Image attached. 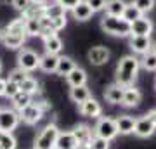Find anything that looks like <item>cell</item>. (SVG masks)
I'll list each match as a JSON object with an SVG mask.
<instances>
[{
  "label": "cell",
  "mask_w": 156,
  "mask_h": 149,
  "mask_svg": "<svg viewBox=\"0 0 156 149\" xmlns=\"http://www.w3.org/2000/svg\"><path fill=\"white\" fill-rule=\"evenodd\" d=\"M139 68H140V59H137L135 55H123L116 66V73H115L116 83L125 88L132 87L134 82L137 80Z\"/></svg>",
  "instance_id": "1"
},
{
  "label": "cell",
  "mask_w": 156,
  "mask_h": 149,
  "mask_svg": "<svg viewBox=\"0 0 156 149\" xmlns=\"http://www.w3.org/2000/svg\"><path fill=\"white\" fill-rule=\"evenodd\" d=\"M130 23L120 16H109L104 14L101 19V30L113 37H130Z\"/></svg>",
  "instance_id": "2"
},
{
  "label": "cell",
  "mask_w": 156,
  "mask_h": 149,
  "mask_svg": "<svg viewBox=\"0 0 156 149\" xmlns=\"http://www.w3.org/2000/svg\"><path fill=\"white\" fill-rule=\"evenodd\" d=\"M59 128L57 125L54 123H49L45 125L35 137V142H33V149H54L56 147V140H57V135H59Z\"/></svg>",
  "instance_id": "3"
},
{
  "label": "cell",
  "mask_w": 156,
  "mask_h": 149,
  "mask_svg": "<svg viewBox=\"0 0 156 149\" xmlns=\"http://www.w3.org/2000/svg\"><path fill=\"white\" fill-rule=\"evenodd\" d=\"M94 135L106 139V140H113V139L118 135V128H116L115 118L99 116V118H97V123H95V127H94Z\"/></svg>",
  "instance_id": "4"
},
{
  "label": "cell",
  "mask_w": 156,
  "mask_h": 149,
  "mask_svg": "<svg viewBox=\"0 0 156 149\" xmlns=\"http://www.w3.org/2000/svg\"><path fill=\"white\" fill-rule=\"evenodd\" d=\"M38 66H40V55L35 50L26 49V47L19 49V52H17V68H21L26 73H30V71L38 69Z\"/></svg>",
  "instance_id": "5"
},
{
  "label": "cell",
  "mask_w": 156,
  "mask_h": 149,
  "mask_svg": "<svg viewBox=\"0 0 156 149\" xmlns=\"http://www.w3.org/2000/svg\"><path fill=\"white\" fill-rule=\"evenodd\" d=\"M21 122L19 118V113H17L14 108H0V132H9L12 133L17 128Z\"/></svg>",
  "instance_id": "6"
},
{
  "label": "cell",
  "mask_w": 156,
  "mask_h": 149,
  "mask_svg": "<svg viewBox=\"0 0 156 149\" xmlns=\"http://www.w3.org/2000/svg\"><path fill=\"white\" fill-rule=\"evenodd\" d=\"M156 130V123L153 122V118L149 115L146 116H140L135 120V128H134V133L140 139H147L151 137Z\"/></svg>",
  "instance_id": "7"
},
{
  "label": "cell",
  "mask_w": 156,
  "mask_h": 149,
  "mask_svg": "<svg viewBox=\"0 0 156 149\" xmlns=\"http://www.w3.org/2000/svg\"><path fill=\"white\" fill-rule=\"evenodd\" d=\"M153 30H154L153 21H151L149 17L142 16L132 23V26H130V37H151Z\"/></svg>",
  "instance_id": "8"
},
{
  "label": "cell",
  "mask_w": 156,
  "mask_h": 149,
  "mask_svg": "<svg viewBox=\"0 0 156 149\" xmlns=\"http://www.w3.org/2000/svg\"><path fill=\"white\" fill-rule=\"evenodd\" d=\"M19 118H21L23 123H26V125H37V123L44 118V111L40 109L37 104H28L26 108H23L19 111Z\"/></svg>",
  "instance_id": "9"
},
{
  "label": "cell",
  "mask_w": 156,
  "mask_h": 149,
  "mask_svg": "<svg viewBox=\"0 0 156 149\" xmlns=\"http://www.w3.org/2000/svg\"><path fill=\"white\" fill-rule=\"evenodd\" d=\"M87 57H89L90 64H94V66H104V64L109 61L111 54H109V50H108L106 47H102V45H95V47H92V49L89 50Z\"/></svg>",
  "instance_id": "10"
},
{
  "label": "cell",
  "mask_w": 156,
  "mask_h": 149,
  "mask_svg": "<svg viewBox=\"0 0 156 149\" xmlns=\"http://www.w3.org/2000/svg\"><path fill=\"white\" fill-rule=\"evenodd\" d=\"M78 111H80V115L87 116V118H99L101 113H102V106H101L94 97H90V99H87L85 102L78 104Z\"/></svg>",
  "instance_id": "11"
},
{
  "label": "cell",
  "mask_w": 156,
  "mask_h": 149,
  "mask_svg": "<svg viewBox=\"0 0 156 149\" xmlns=\"http://www.w3.org/2000/svg\"><path fill=\"white\" fill-rule=\"evenodd\" d=\"M135 120H137V118H134V116H130V115H120L118 118H115L118 133H122V135H130V133H134Z\"/></svg>",
  "instance_id": "12"
},
{
  "label": "cell",
  "mask_w": 156,
  "mask_h": 149,
  "mask_svg": "<svg viewBox=\"0 0 156 149\" xmlns=\"http://www.w3.org/2000/svg\"><path fill=\"white\" fill-rule=\"evenodd\" d=\"M26 38L28 37H21V35H12V33H5L4 30H2V44H4V47H7V49L11 50H19L23 49V45H24V42H26Z\"/></svg>",
  "instance_id": "13"
},
{
  "label": "cell",
  "mask_w": 156,
  "mask_h": 149,
  "mask_svg": "<svg viewBox=\"0 0 156 149\" xmlns=\"http://www.w3.org/2000/svg\"><path fill=\"white\" fill-rule=\"evenodd\" d=\"M140 101H142V94H140L139 88H135L134 85L125 88L122 106H125V108H135V106L140 104Z\"/></svg>",
  "instance_id": "14"
},
{
  "label": "cell",
  "mask_w": 156,
  "mask_h": 149,
  "mask_svg": "<svg viewBox=\"0 0 156 149\" xmlns=\"http://www.w3.org/2000/svg\"><path fill=\"white\" fill-rule=\"evenodd\" d=\"M151 42L149 37H130V49L134 50L135 54H146V52H149L151 50Z\"/></svg>",
  "instance_id": "15"
},
{
  "label": "cell",
  "mask_w": 156,
  "mask_h": 149,
  "mask_svg": "<svg viewBox=\"0 0 156 149\" xmlns=\"http://www.w3.org/2000/svg\"><path fill=\"white\" fill-rule=\"evenodd\" d=\"M76 146H78V140L75 139L71 130H68V132H59L54 149H76Z\"/></svg>",
  "instance_id": "16"
},
{
  "label": "cell",
  "mask_w": 156,
  "mask_h": 149,
  "mask_svg": "<svg viewBox=\"0 0 156 149\" xmlns=\"http://www.w3.org/2000/svg\"><path fill=\"white\" fill-rule=\"evenodd\" d=\"M123 94H125V87H120L118 83L115 85H109L104 92V97L109 104H122L123 101Z\"/></svg>",
  "instance_id": "17"
},
{
  "label": "cell",
  "mask_w": 156,
  "mask_h": 149,
  "mask_svg": "<svg viewBox=\"0 0 156 149\" xmlns=\"http://www.w3.org/2000/svg\"><path fill=\"white\" fill-rule=\"evenodd\" d=\"M57 61H59V55L47 54V52H45L44 55H40V66H38V69H42L44 73H56Z\"/></svg>",
  "instance_id": "18"
},
{
  "label": "cell",
  "mask_w": 156,
  "mask_h": 149,
  "mask_svg": "<svg viewBox=\"0 0 156 149\" xmlns=\"http://www.w3.org/2000/svg\"><path fill=\"white\" fill-rule=\"evenodd\" d=\"M71 132L75 135V139L78 140V144H90V140L94 137V130L89 125H76Z\"/></svg>",
  "instance_id": "19"
},
{
  "label": "cell",
  "mask_w": 156,
  "mask_h": 149,
  "mask_svg": "<svg viewBox=\"0 0 156 149\" xmlns=\"http://www.w3.org/2000/svg\"><path fill=\"white\" fill-rule=\"evenodd\" d=\"M66 80H68V83H69V87H82V85H87V71H85L83 68L76 66L66 76Z\"/></svg>",
  "instance_id": "20"
},
{
  "label": "cell",
  "mask_w": 156,
  "mask_h": 149,
  "mask_svg": "<svg viewBox=\"0 0 156 149\" xmlns=\"http://www.w3.org/2000/svg\"><path fill=\"white\" fill-rule=\"evenodd\" d=\"M75 68H76V62L73 61L69 55H59L56 75H59V76H68V75L75 69Z\"/></svg>",
  "instance_id": "21"
},
{
  "label": "cell",
  "mask_w": 156,
  "mask_h": 149,
  "mask_svg": "<svg viewBox=\"0 0 156 149\" xmlns=\"http://www.w3.org/2000/svg\"><path fill=\"white\" fill-rule=\"evenodd\" d=\"M44 47L47 54H56L59 55V52L62 50V40L59 38V35H50L44 38Z\"/></svg>",
  "instance_id": "22"
},
{
  "label": "cell",
  "mask_w": 156,
  "mask_h": 149,
  "mask_svg": "<svg viewBox=\"0 0 156 149\" xmlns=\"http://www.w3.org/2000/svg\"><path fill=\"white\" fill-rule=\"evenodd\" d=\"M71 14H73V17H75L76 21H89V19L94 16L95 12L90 9V5L83 0V2H80V4H78V5L73 9Z\"/></svg>",
  "instance_id": "23"
},
{
  "label": "cell",
  "mask_w": 156,
  "mask_h": 149,
  "mask_svg": "<svg viewBox=\"0 0 156 149\" xmlns=\"http://www.w3.org/2000/svg\"><path fill=\"white\" fill-rule=\"evenodd\" d=\"M92 94H90V90L87 85H82V87H71L69 88V99L73 102H76V104H82L85 102L87 99H90Z\"/></svg>",
  "instance_id": "24"
},
{
  "label": "cell",
  "mask_w": 156,
  "mask_h": 149,
  "mask_svg": "<svg viewBox=\"0 0 156 149\" xmlns=\"http://www.w3.org/2000/svg\"><path fill=\"white\" fill-rule=\"evenodd\" d=\"M4 31H5V33H12V35H21V37H28V35H26V26H24V17L21 16V17H16V19L9 21Z\"/></svg>",
  "instance_id": "25"
},
{
  "label": "cell",
  "mask_w": 156,
  "mask_h": 149,
  "mask_svg": "<svg viewBox=\"0 0 156 149\" xmlns=\"http://www.w3.org/2000/svg\"><path fill=\"white\" fill-rule=\"evenodd\" d=\"M45 16V4L40 2H31V5L23 12L24 19H42Z\"/></svg>",
  "instance_id": "26"
},
{
  "label": "cell",
  "mask_w": 156,
  "mask_h": 149,
  "mask_svg": "<svg viewBox=\"0 0 156 149\" xmlns=\"http://www.w3.org/2000/svg\"><path fill=\"white\" fill-rule=\"evenodd\" d=\"M125 7H127V2H125V0H108L104 11H106V14H109V16H120V17H123Z\"/></svg>",
  "instance_id": "27"
},
{
  "label": "cell",
  "mask_w": 156,
  "mask_h": 149,
  "mask_svg": "<svg viewBox=\"0 0 156 149\" xmlns=\"http://www.w3.org/2000/svg\"><path fill=\"white\" fill-rule=\"evenodd\" d=\"M11 102H12V108L19 113L23 108H26L28 104L33 102V95H30V94H26V92H21V90H19V92L11 99Z\"/></svg>",
  "instance_id": "28"
},
{
  "label": "cell",
  "mask_w": 156,
  "mask_h": 149,
  "mask_svg": "<svg viewBox=\"0 0 156 149\" xmlns=\"http://www.w3.org/2000/svg\"><path fill=\"white\" fill-rule=\"evenodd\" d=\"M19 88H21V92H26V94H30V95H35V94L40 92V83H38L37 78L26 76L21 83H19Z\"/></svg>",
  "instance_id": "29"
},
{
  "label": "cell",
  "mask_w": 156,
  "mask_h": 149,
  "mask_svg": "<svg viewBox=\"0 0 156 149\" xmlns=\"http://www.w3.org/2000/svg\"><path fill=\"white\" fill-rule=\"evenodd\" d=\"M66 16V9L59 4V2H52V4H45V17L49 19H56V17Z\"/></svg>",
  "instance_id": "30"
},
{
  "label": "cell",
  "mask_w": 156,
  "mask_h": 149,
  "mask_svg": "<svg viewBox=\"0 0 156 149\" xmlns=\"http://www.w3.org/2000/svg\"><path fill=\"white\" fill-rule=\"evenodd\" d=\"M140 66L144 68L146 71H156V54L153 50L142 54V59H140Z\"/></svg>",
  "instance_id": "31"
},
{
  "label": "cell",
  "mask_w": 156,
  "mask_h": 149,
  "mask_svg": "<svg viewBox=\"0 0 156 149\" xmlns=\"http://www.w3.org/2000/svg\"><path fill=\"white\" fill-rule=\"evenodd\" d=\"M24 26H26L28 37H40V31H42L40 19H24Z\"/></svg>",
  "instance_id": "32"
},
{
  "label": "cell",
  "mask_w": 156,
  "mask_h": 149,
  "mask_svg": "<svg viewBox=\"0 0 156 149\" xmlns=\"http://www.w3.org/2000/svg\"><path fill=\"white\" fill-rule=\"evenodd\" d=\"M17 140L9 132H0V149H16Z\"/></svg>",
  "instance_id": "33"
},
{
  "label": "cell",
  "mask_w": 156,
  "mask_h": 149,
  "mask_svg": "<svg viewBox=\"0 0 156 149\" xmlns=\"http://www.w3.org/2000/svg\"><path fill=\"white\" fill-rule=\"evenodd\" d=\"M144 14L137 9V7L134 5V4H127V7H125V12H123V19H127L130 24L135 21V19H139V17H142Z\"/></svg>",
  "instance_id": "34"
},
{
  "label": "cell",
  "mask_w": 156,
  "mask_h": 149,
  "mask_svg": "<svg viewBox=\"0 0 156 149\" xmlns=\"http://www.w3.org/2000/svg\"><path fill=\"white\" fill-rule=\"evenodd\" d=\"M132 4H134V5L142 12V14H146V12H149L151 9L154 7L156 0H132Z\"/></svg>",
  "instance_id": "35"
},
{
  "label": "cell",
  "mask_w": 156,
  "mask_h": 149,
  "mask_svg": "<svg viewBox=\"0 0 156 149\" xmlns=\"http://www.w3.org/2000/svg\"><path fill=\"white\" fill-rule=\"evenodd\" d=\"M26 76H30V75L24 71V69L16 68V69H12V71L9 73V78H7V80H11V82H14V83H21Z\"/></svg>",
  "instance_id": "36"
},
{
  "label": "cell",
  "mask_w": 156,
  "mask_h": 149,
  "mask_svg": "<svg viewBox=\"0 0 156 149\" xmlns=\"http://www.w3.org/2000/svg\"><path fill=\"white\" fill-rule=\"evenodd\" d=\"M90 149H109V140L94 135L90 140Z\"/></svg>",
  "instance_id": "37"
},
{
  "label": "cell",
  "mask_w": 156,
  "mask_h": 149,
  "mask_svg": "<svg viewBox=\"0 0 156 149\" xmlns=\"http://www.w3.org/2000/svg\"><path fill=\"white\" fill-rule=\"evenodd\" d=\"M31 2L33 0H11V4H12V7L16 9V11H19L23 14V12L26 11L30 5H31Z\"/></svg>",
  "instance_id": "38"
},
{
  "label": "cell",
  "mask_w": 156,
  "mask_h": 149,
  "mask_svg": "<svg viewBox=\"0 0 156 149\" xmlns=\"http://www.w3.org/2000/svg\"><path fill=\"white\" fill-rule=\"evenodd\" d=\"M21 88H19V83H14L11 82V80H7V87H5V97H9V99H12L14 95L19 92Z\"/></svg>",
  "instance_id": "39"
},
{
  "label": "cell",
  "mask_w": 156,
  "mask_h": 149,
  "mask_svg": "<svg viewBox=\"0 0 156 149\" xmlns=\"http://www.w3.org/2000/svg\"><path fill=\"white\" fill-rule=\"evenodd\" d=\"M87 4L90 5V9L94 12H99V11H104V7H106V2L108 0H85Z\"/></svg>",
  "instance_id": "40"
},
{
  "label": "cell",
  "mask_w": 156,
  "mask_h": 149,
  "mask_svg": "<svg viewBox=\"0 0 156 149\" xmlns=\"http://www.w3.org/2000/svg\"><path fill=\"white\" fill-rule=\"evenodd\" d=\"M50 23H52V28H54V31H61V30H64L66 28V16H61V17H56V19H50Z\"/></svg>",
  "instance_id": "41"
},
{
  "label": "cell",
  "mask_w": 156,
  "mask_h": 149,
  "mask_svg": "<svg viewBox=\"0 0 156 149\" xmlns=\"http://www.w3.org/2000/svg\"><path fill=\"white\" fill-rule=\"evenodd\" d=\"M56 2H59L66 11H73V9H75L80 2H83V0H56Z\"/></svg>",
  "instance_id": "42"
},
{
  "label": "cell",
  "mask_w": 156,
  "mask_h": 149,
  "mask_svg": "<svg viewBox=\"0 0 156 149\" xmlns=\"http://www.w3.org/2000/svg\"><path fill=\"white\" fill-rule=\"evenodd\" d=\"M5 87H7V80L0 78V97H5Z\"/></svg>",
  "instance_id": "43"
},
{
  "label": "cell",
  "mask_w": 156,
  "mask_h": 149,
  "mask_svg": "<svg viewBox=\"0 0 156 149\" xmlns=\"http://www.w3.org/2000/svg\"><path fill=\"white\" fill-rule=\"evenodd\" d=\"M147 115H149V116H151V118H153V122H154V123H156V109H151V111H149V113H147Z\"/></svg>",
  "instance_id": "44"
},
{
  "label": "cell",
  "mask_w": 156,
  "mask_h": 149,
  "mask_svg": "<svg viewBox=\"0 0 156 149\" xmlns=\"http://www.w3.org/2000/svg\"><path fill=\"white\" fill-rule=\"evenodd\" d=\"M76 149H90V144H78Z\"/></svg>",
  "instance_id": "45"
},
{
  "label": "cell",
  "mask_w": 156,
  "mask_h": 149,
  "mask_svg": "<svg viewBox=\"0 0 156 149\" xmlns=\"http://www.w3.org/2000/svg\"><path fill=\"white\" fill-rule=\"evenodd\" d=\"M151 50L156 54V42H153V45H151Z\"/></svg>",
  "instance_id": "46"
},
{
  "label": "cell",
  "mask_w": 156,
  "mask_h": 149,
  "mask_svg": "<svg viewBox=\"0 0 156 149\" xmlns=\"http://www.w3.org/2000/svg\"><path fill=\"white\" fill-rule=\"evenodd\" d=\"M2 68H4V66H2V61H0V73H2Z\"/></svg>",
  "instance_id": "47"
},
{
  "label": "cell",
  "mask_w": 156,
  "mask_h": 149,
  "mask_svg": "<svg viewBox=\"0 0 156 149\" xmlns=\"http://www.w3.org/2000/svg\"><path fill=\"white\" fill-rule=\"evenodd\" d=\"M0 40H2V28H0Z\"/></svg>",
  "instance_id": "48"
},
{
  "label": "cell",
  "mask_w": 156,
  "mask_h": 149,
  "mask_svg": "<svg viewBox=\"0 0 156 149\" xmlns=\"http://www.w3.org/2000/svg\"><path fill=\"white\" fill-rule=\"evenodd\" d=\"M154 85H156V82H154Z\"/></svg>",
  "instance_id": "49"
}]
</instances>
